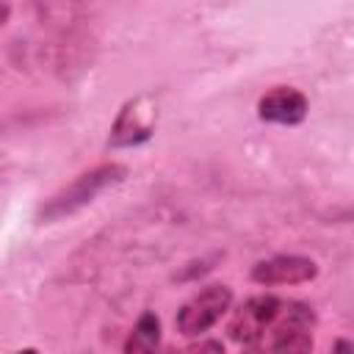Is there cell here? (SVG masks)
Wrapping results in <instances>:
<instances>
[{
	"label": "cell",
	"mask_w": 354,
	"mask_h": 354,
	"mask_svg": "<svg viewBox=\"0 0 354 354\" xmlns=\"http://www.w3.org/2000/svg\"><path fill=\"white\" fill-rule=\"evenodd\" d=\"M315 310L285 296H249L227 324V335L241 354H313Z\"/></svg>",
	"instance_id": "obj_1"
},
{
	"label": "cell",
	"mask_w": 354,
	"mask_h": 354,
	"mask_svg": "<svg viewBox=\"0 0 354 354\" xmlns=\"http://www.w3.org/2000/svg\"><path fill=\"white\" fill-rule=\"evenodd\" d=\"M124 174H127V169H124L122 163H116V160L100 163V166H94V169L77 174L69 185H64L61 191H55V194L39 207V218H41L44 224H50V221H58V218H64V216H72L75 210H80V207H86L88 202H94V196L102 194L108 185L119 183Z\"/></svg>",
	"instance_id": "obj_2"
},
{
	"label": "cell",
	"mask_w": 354,
	"mask_h": 354,
	"mask_svg": "<svg viewBox=\"0 0 354 354\" xmlns=\"http://www.w3.org/2000/svg\"><path fill=\"white\" fill-rule=\"evenodd\" d=\"M230 307H232V288L230 285H224V282L205 285L188 301H183V307L177 310L174 326L185 337H199V335L210 332L230 313Z\"/></svg>",
	"instance_id": "obj_3"
},
{
	"label": "cell",
	"mask_w": 354,
	"mask_h": 354,
	"mask_svg": "<svg viewBox=\"0 0 354 354\" xmlns=\"http://www.w3.org/2000/svg\"><path fill=\"white\" fill-rule=\"evenodd\" d=\"M155 119H158V111H155L152 97L138 94V97L127 100V102L122 105V111L116 113L113 124H111L108 144H111L113 149L144 144V141L152 136V130H155Z\"/></svg>",
	"instance_id": "obj_4"
},
{
	"label": "cell",
	"mask_w": 354,
	"mask_h": 354,
	"mask_svg": "<svg viewBox=\"0 0 354 354\" xmlns=\"http://www.w3.org/2000/svg\"><path fill=\"white\" fill-rule=\"evenodd\" d=\"M318 277V263L304 254H274L252 266V282L277 288V285H304Z\"/></svg>",
	"instance_id": "obj_5"
},
{
	"label": "cell",
	"mask_w": 354,
	"mask_h": 354,
	"mask_svg": "<svg viewBox=\"0 0 354 354\" xmlns=\"http://www.w3.org/2000/svg\"><path fill=\"white\" fill-rule=\"evenodd\" d=\"M307 111H310L307 97L293 86H274L257 100V116L260 122L268 124H282V127L301 124Z\"/></svg>",
	"instance_id": "obj_6"
},
{
	"label": "cell",
	"mask_w": 354,
	"mask_h": 354,
	"mask_svg": "<svg viewBox=\"0 0 354 354\" xmlns=\"http://www.w3.org/2000/svg\"><path fill=\"white\" fill-rule=\"evenodd\" d=\"M158 346H160V318L152 310H144L133 324L122 346V354H158Z\"/></svg>",
	"instance_id": "obj_7"
},
{
	"label": "cell",
	"mask_w": 354,
	"mask_h": 354,
	"mask_svg": "<svg viewBox=\"0 0 354 354\" xmlns=\"http://www.w3.org/2000/svg\"><path fill=\"white\" fill-rule=\"evenodd\" d=\"M166 354H227V351L218 340H199V343H191V346H183V348H171Z\"/></svg>",
	"instance_id": "obj_8"
},
{
	"label": "cell",
	"mask_w": 354,
	"mask_h": 354,
	"mask_svg": "<svg viewBox=\"0 0 354 354\" xmlns=\"http://www.w3.org/2000/svg\"><path fill=\"white\" fill-rule=\"evenodd\" d=\"M329 354H354V343L346 340V337H340V340H335V346L329 348Z\"/></svg>",
	"instance_id": "obj_9"
},
{
	"label": "cell",
	"mask_w": 354,
	"mask_h": 354,
	"mask_svg": "<svg viewBox=\"0 0 354 354\" xmlns=\"http://www.w3.org/2000/svg\"><path fill=\"white\" fill-rule=\"evenodd\" d=\"M17 354H39V351H36V348H19Z\"/></svg>",
	"instance_id": "obj_10"
}]
</instances>
